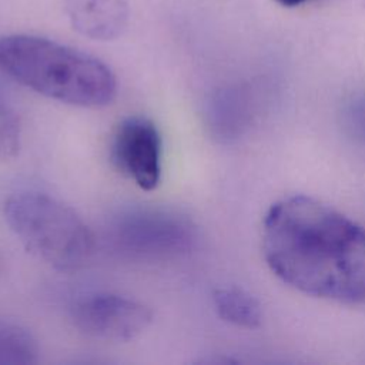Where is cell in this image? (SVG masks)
I'll return each instance as SVG.
<instances>
[{
  "label": "cell",
  "mask_w": 365,
  "mask_h": 365,
  "mask_svg": "<svg viewBox=\"0 0 365 365\" xmlns=\"http://www.w3.org/2000/svg\"><path fill=\"white\" fill-rule=\"evenodd\" d=\"M262 252L289 287L365 305V228L335 208L307 195L277 201L264 217Z\"/></svg>",
  "instance_id": "cell-1"
},
{
  "label": "cell",
  "mask_w": 365,
  "mask_h": 365,
  "mask_svg": "<svg viewBox=\"0 0 365 365\" xmlns=\"http://www.w3.org/2000/svg\"><path fill=\"white\" fill-rule=\"evenodd\" d=\"M0 68L24 87L73 107H106L117 93L115 77L103 61L37 36L1 37Z\"/></svg>",
  "instance_id": "cell-2"
},
{
  "label": "cell",
  "mask_w": 365,
  "mask_h": 365,
  "mask_svg": "<svg viewBox=\"0 0 365 365\" xmlns=\"http://www.w3.org/2000/svg\"><path fill=\"white\" fill-rule=\"evenodd\" d=\"M4 218L27 251L58 271L84 267L94 235L68 205L43 192H19L4 202Z\"/></svg>",
  "instance_id": "cell-3"
},
{
  "label": "cell",
  "mask_w": 365,
  "mask_h": 365,
  "mask_svg": "<svg viewBox=\"0 0 365 365\" xmlns=\"http://www.w3.org/2000/svg\"><path fill=\"white\" fill-rule=\"evenodd\" d=\"M114 245L124 254L158 259L187 254L195 244L192 222L164 210H135L121 215L113 225Z\"/></svg>",
  "instance_id": "cell-4"
},
{
  "label": "cell",
  "mask_w": 365,
  "mask_h": 365,
  "mask_svg": "<svg viewBox=\"0 0 365 365\" xmlns=\"http://www.w3.org/2000/svg\"><path fill=\"white\" fill-rule=\"evenodd\" d=\"M71 321L78 331L91 338L125 342L148 328L153 312L147 305L127 297L91 294L74 302Z\"/></svg>",
  "instance_id": "cell-5"
},
{
  "label": "cell",
  "mask_w": 365,
  "mask_h": 365,
  "mask_svg": "<svg viewBox=\"0 0 365 365\" xmlns=\"http://www.w3.org/2000/svg\"><path fill=\"white\" fill-rule=\"evenodd\" d=\"M110 157L114 167L141 190L151 191L160 184L163 140L150 118H124L113 134Z\"/></svg>",
  "instance_id": "cell-6"
},
{
  "label": "cell",
  "mask_w": 365,
  "mask_h": 365,
  "mask_svg": "<svg viewBox=\"0 0 365 365\" xmlns=\"http://www.w3.org/2000/svg\"><path fill=\"white\" fill-rule=\"evenodd\" d=\"M63 9L71 27L91 40L120 37L130 20L127 0H63Z\"/></svg>",
  "instance_id": "cell-7"
},
{
  "label": "cell",
  "mask_w": 365,
  "mask_h": 365,
  "mask_svg": "<svg viewBox=\"0 0 365 365\" xmlns=\"http://www.w3.org/2000/svg\"><path fill=\"white\" fill-rule=\"evenodd\" d=\"M252 101L237 90H227L210 103V127L218 138L232 140L242 134L251 120Z\"/></svg>",
  "instance_id": "cell-8"
},
{
  "label": "cell",
  "mask_w": 365,
  "mask_h": 365,
  "mask_svg": "<svg viewBox=\"0 0 365 365\" xmlns=\"http://www.w3.org/2000/svg\"><path fill=\"white\" fill-rule=\"evenodd\" d=\"M217 314L225 322L254 329L262 321V308L255 297L238 287H221L212 294Z\"/></svg>",
  "instance_id": "cell-9"
},
{
  "label": "cell",
  "mask_w": 365,
  "mask_h": 365,
  "mask_svg": "<svg viewBox=\"0 0 365 365\" xmlns=\"http://www.w3.org/2000/svg\"><path fill=\"white\" fill-rule=\"evenodd\" d=\"M33 335L20 325L0 321V365H27L37 361Z\"/></svg>",
  "instance_id": "cell-10"
},
{
  "label": "cell",
  "mask_w": 365,
  "mask_h": 365,
  "mask_svg": "<svg viewBox=\"0 0 365 365\" xmlns=\"http://www.w3.org/2000/svg\"><path fill=\"white\" fill-rule=\"evenodd\" d=\"M20 134V123L16 113L0 98V161L17 154Z\"/></svg>",
  "instance_id": "cell-11"
},
{
  "label": "cell",
  "mask_w": 365,
  "mask_h": 365,
  "mask_svg": "<svg viewBox=\"0 0 365 365\" xmlns=\"http://www.w3.org/2000/svg\"><path fill=\"white\" fill-rule=\"evenodd\" d=\"M344 124L354 138L365 143V96L355 97L346 104Z\"/></svg>",
  "instance_id": "cell-12"
},
{
  "label": "cell",
  "mask_w": 365,
  "mask_h": 365,
  "mask_svg": "<svg viewBox=\"0 0 365 365\" xmlns=\"http://www.w3.org/2000/svg\"><path fill=\"white\" fill-rule=\"evenodd\" d=\"M275 3L284 6V7H297V6H301L309 0H274Z\"/></svg>",
  "instance_id": "cell-13"
}]
</instances>
